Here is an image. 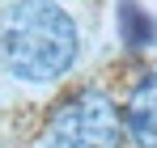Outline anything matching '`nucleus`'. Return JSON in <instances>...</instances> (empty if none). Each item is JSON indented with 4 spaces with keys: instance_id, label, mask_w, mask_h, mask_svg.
<instances>
[{
    "instance_id": "obj_1",
    "label": "nucleus",
    "mask_w": 157,
    "mask_h": 148,
    "mask_svg": "<svg viewBox=\"0 0 157 148\" xmlns=\"http://www.w3.org/2000/svg\"><path fill=\"white\" fill-rule=\"evenodd\" d=\"M77 21L55 0H17L0 21V59L17 80L51 85L77 64Z\"/></svg>"
},
{
    "instance_id": "obj_2",
    "label": "nucleus",
    "mask_w": 157,
    "mask_h": 148,
    "mask_svg": "<svg viewBox=\"0 0 157 148\" xmlns=\"http://www.w3.org/2000/svg\"><path fill=\"white\" fill-rule=\"evenodd\" d=\"M119 140H123L119 110L98 89H81L77 98H68L47 131L51 148H119Z\"/></svg>"
},
{
    "instance_id": "obj_3",
    "label": "nucleus",
    "mask_w": 157,
    "mask_h": 148,
    "mask_svg": "<svg viewBox=\"0 0 157 148\" xmlns=\"http://www.w3.org/2000/svg\"><path fill=\"white\" fill-rule=\"evenodd\" d=\"M123 127H128V140L136 148H157V72L140 76L132 85Z\"/></svg>"
}]
</instances>
